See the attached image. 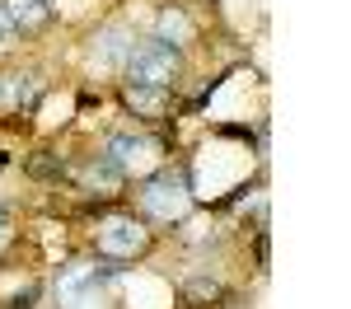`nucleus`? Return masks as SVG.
Wrapping results in <instances>:
<instances>
[{
  "mask_svg": "<svg viewBox=\"0 0 351 309\" xmlns=\"http://www.w3.org/2000/svg\"><path fill=\"white\" fill-rule=\"evenodd\" d=\"M173 75H178V52H173L164 38H155V42H141V47H132V56H127V80H132V84L164 89Z\"/></svg>",
  "mask_w": 351,
  "mask_h": 309,
  "instance_id": "obj_1",
  "label": "nucleus"
},
{
  "mask_svg": "<svg viewBox=\"0 0 351 309\" xmlns=\"http://www.w3.org/2000/svg\"><path fill=\"white\" fill-rule=\"evenodd\" d=\"M0 99H5V103H14V108H24L28 99H33V80H28V75H5Z\"/></svg>",
  "mask_w": 351,
  "mask_h": 309,
  "instance_id": "obj_8",
  "label": "nucleus"
},
{
  "mask_svg": "<svg viewBox=\"0 0 351 309\" xmlns=\"http://www.w3.org/2000/svg\"><path fill=\"white\" fill-rule=\"evenodd\" d=\"M56 295H61L66 309L94 305V295H99V272H94L89 262H71V267L61 272V281H56Z\"/></svg>",
  "mask_w": 351,
  "mask_h": 309,
  "instance_id": "obj_3",
  "label": "nucleus"
},
{
  "mask_svg": "<svg viewBox=\"0 0 351 309\" xmlns=\"http://www.w3.org/2000/svg\"><path fill=\"white\" fill-rule=\"evenodd\" d=\"M155 140L150 136H112L108 140V160H112V169H141L145 160H155Z\"/></svg>",
  "mask_w": 351,
  "mask_h": 309,
  "instance_id": "obj_4",
  "label": "nucleus"
},
{
  "mask_svg": "<svg viewBox=\"0 0 351 309\" xmlns=\"http://www.w3.org/2000/svg\"><path fill=\"white\" fill-rule=\"evenodd\" d=\"M14 42H19V28H14V19H10V14H5V5H0V52H5V47H14Z\"/></svg>",
  "mask_w": 351,
  "mask_h": 309,
  "instance_id": "obj_9",
  "label": "nucleus"
},
{
  "mask_svg": "<svg viewBox=\"0 0 351 309\" xmlns=\"http://www.w3.org/2000/svg\"><path fill=\"white\" fill-rule=\"evenodd\" d=\"M0 244H5V225H0Z\"/></svg>",
  "mask_w": 351,
  "mask_h": 309,
  "instance_id": "obj_10",
  "label": "nucleus"
},
{
  "mask_svg": "<svg viewBox=\"0 0 351 309\" xmlns=\"http://www.w3.org/2000/svg\"><path fill=\"white\" fill-rule=\"evenodd\" d=\"M141 206H145L150 216H160V221H173V216H183V211H188V183L169 169V173H160V178H150V183H145Z\"/></svg>",
  "mask_w": 351,
  "mask_h": 309,
  "instance_id": "obj_2",
  "label": "nucleus"
},
{
  "mask_svg": "<svg viewBox=\"0 0 351 309\" xmlns=\"http://www.w3.org/2000/svg\"><path fill=\"white\" fill-rule=\"evenodd\" d=\"M145 244V234H141V225L136 221H108L104 225V234H99V249L112 253V258H127Z\"/></svg>",
  "mask_w": 351,
  "mask_h": 309,
  "instance_id": "obj_5",
  "label": "nucleus"
},
{
  "mask_svg": "<svg viewBox=\"0 0 351 309\" xmlns=\"http://www.w3.org/2000/svg\"><path fill=\"white\" fill-rule=\"evenodd\" d=\"M5 14L14 19V28H38V24L52 19V5H47V0H10Z\"/></svg>",
  "mask_w": 351,
  "mask_h": 309,
  "instance_id": "obj_6",
  "label": "nucleus"
},
{
  "mask_svg": "<svg viewBox=\"0 0 351 309\" xmlns=\"http://www.w3.org/2000/svg\"><path fill=\"white\" fill-rule=\"evenodd\" d=\"M132 47H136V42H127V33H122V28H104L94 56H99L104 66H117V61H127V56H132Z\"/></svg>",
  "mask_w": 351,
  "mask_h": 309,
  "instance_id": "obj_7",
  "label": "nucleus"
}]
</instances>
